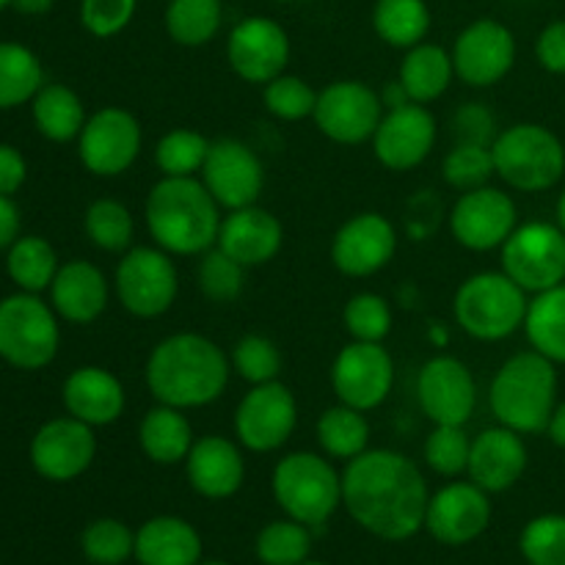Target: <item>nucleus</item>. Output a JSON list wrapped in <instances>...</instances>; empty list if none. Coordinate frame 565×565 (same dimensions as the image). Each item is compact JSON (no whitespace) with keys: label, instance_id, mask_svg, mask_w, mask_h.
Masks as SVG:
<instances>
[{"label":"nucleus","instance_id":"nucleus-1","mask_svg":"<svg viewBox=\"0 0 565 565\" xmlns=\"http://www.w3.org/2000/svg\"><path fill=\"white\" fill-rule=\"evenodd\" d=\"M428 486L408 456L364 450L342 472V505L353 522L381 541H408L425 527Z\"/></svg>","mask_w":565,"mask_h":565},{"label":"nucleus","instance_id":"nucleus-2","mask_svg":"<svg viewBox=\"0 0 565 565\" xmlns=\"http://www.w3.org/2000/svg\"><path fill=\"white\" fill-rule=\"evenodd\" d=\"M232 362L210 337L182 331L160 340L147 359V386L154 401L188 412L210 406L230 384Z\"/></svg>","mask_w":565,"mask_h":565},{"label":"nucleus","instance_id":"nucleus-3","mask_svg":"<svg viewBox=\"0 0 565 565\" xmlns=\"http://www.w3.org/2000/svg\"><path fill=\"white\" fill-rule=\"evenodd\" d=\"M213 193L196 177H163L149 188L143 218L163 252L196 257L218 243L221 213Z\"/></svg>","mask_w":565,"mask_h":565},{"label":"nucleus","instance_id":"nucleus-4","mask_svg":"<svg viewBox=\"0 0 565 565\" xmlns=\"http://www.w3.org/2000/svg\"><path fill=\"white\" fill-rule=\"evenodd\" d=\"M489 406L497 423L516 434H546L557 408L555 362L541 356L539 351L511 356L491 381Z\"/></svg>","mask_w":565,"mask_h":565},{"label":"nucleus","instance_id":"nucleus-5","mask_svg":"<svg viewBox=\"0 0 565 565\" xmlns=\"http://www.w3.org/2000/svg\"><path fill=\"white\" fill-rule=\"evenodd\" d=\"M527 292L505 270H483L461 281L452 298L456 323L480 342H500L524 329Z\"/></svg>","mask_w":565,"mask_h":565},{"label":"nucleus","instance_id":"nucleus-6","mask_svg":"<svg viewBox=\"0 0 565 565\" xmlns=\"http://www.w3.org/2000/svg\"><path fill=\"white\" fill-rule=\"evenodd\" d=\"M494 171L513 191L541 193L555 188L565 174V147L544 125L519 121L491 143Z\"/></svg>","mask_w":565,"mask_h":565},{"label":"nucleus","instance_id":"nucleus-7","mask_svg":"<svg viewBox=\"0 0 565 565\" xmlns=\"http://www.w3.org/2000/svg\"><path fill=\"white\" fill-rule=\"evenodd\" d=\"M274 500L287 519L320 527L342 505V475L318 452H290L281 458L270 478Z\"/></svg>","mask_w":565,"mask_h":565},{"label":"nucleus","instance_id":"nucleus-8","mask_svg":"<svg viewBox=\"0 0 565 565\" xmlns=\"http://www.w3.org/2000/svg\"><path fill=\"white\" fill-rule=\"evenodd\" d=\"M55 309L36 292H14L0 301V359L17 370H42L58 353Z\"/></svg>","mask_w":565,"mask_h":565},{"label":"nucleus","instance_id":"nucleus-9","mask_svg":"<svg viewBox=\"0 0 565 565\" xmlns=\"http://www.w3.org/2000/svg\"><path fill=\"white\" fill-rule=\"evenodd\" d=\"M116 296L132 318L152 320L171 309L180 292V274L169 252L152 246L127 248L116 265Z\"/></svg>","mask_w":565,"mask_h":565},{"label":"nucleus","instance_id":"nucleus-10","mask_svg":"<svg viewBox=\"0 0 565 565\" xmlns=\"http://www.w3.org/2000/svg\"><path fill=\"white\" fill-rule=\"evenodd\" d=\"M502 270L524 292H544L565 281V232L557 224L530 221L502 243Z\"/></svg>","mask_w":565,"mask_h":565},{"label":"nucleus","instance_id":"nucleus-11","mask_svg":"<svg viewBox=\"0 0 565 565\" xmlns=\"http://www.w3.org/2000/svg\"><path fill=\"white\" fill-rule=\"evenodd\" d=\"M315 125L329 141L356 147L370 141L384 119V103L373 86L362 81H337L318 92Z\"/></svg>","mask_w":565,"mask_h":565},{"label":"nucleus","instance_id":"nucleus-12","mask_svg":"<svg viewBox=\"0 0 565 565\" xmlns=\"http://www.w3.org/2000/svg\"><path fill=\"white\" fill-rule=\"evenodd\" d=\"M395 362L384 342H348L331 364V390L337 401L359 412H373L390 397Z\"/></svg>","mask_w":565,"mask_h":565},{"label":"nucleus","instance_id":"nucleus-13","mask_svg":"<svg viewBox=\"0 0 565 565\" xmlns=\"http://www.w3.org/2000/svg\"><path fill=\"white\" fill-rule=\"evenodd\" d=\"M143 132L136 116L125 108H99L77 136V154L94 177H119L141 154Z\"/></svg>","mask_w":565,"mask_h":565},{"label":"nucleus","instance_id":"nucleus-14","mask_svg":"<svg viewBox=\"0 0 565 565\" xmlns=\"http://www.w3.org/2000/svg\"><path fill=\"white\" fill-rule=\"evenodd\" d=\"M296 425V395L279 381L252 386L235 408V436L252 452H274L285 447Z\"/></svg>","mask_w":565,"mask_h":565},{"label":"nucleus","instance_id":"nucleus-15","mask_svg":"<svg viewBox=\"0 0 565 565\" xmlns=\"http://www.w3.org/2000/svg\"><path fill=\"white\" fill-rule=\"evenodd\" d=\"M450 55L456 77L472 88H489L516 64V36L508 25L483 17L458 33Z\"/></svg>","mask_w":565,"mask_h":565},{"label":"nucleus","instance_id":"nucleus-16","mask_svg":"<svg viewBox=\"0 0 565 565\" xmlns=\"http://www.w3.org/2000/svg\"><path fill=\"white\" fill-rule=\"evenodd\" d=\"M199 174H202L204 188L224 210L252 207L265 185L263 160L248 143L237 138L210 141V152Z\"/></svg>","mask_w":565,"mask_h":565},{"label":"nucleus","instance_id":"nucleus-17","mask_svg":"<svg viewBox=\"0 0 565 565\" xmlns=\"http://www.w3.org/2000/svg\"><path fill=\"white\" fill-rule=\"evenodd\" d=\"M519 226L516 202L500 188L463 191L450 210V232L469 252H494Z\"/></svg>","mask_w":565,"mask_h":565},{"label":"nucleus","instance_id":"nucleus-18","mask_svg":"<svg viewBox=\"0 0 565 565\" xmlns=\"http://www.w3.org/2000/svg\"><path fill=\"white\" fill-rule=\"evenodd\" d=\"M417 401L434 425H467L478 406V384L461 359L434 356L417 375Z\"/></svg>","mask_w":565,"mask_h":565},{"label":"nucleus","instance_id":"nucleus-19","mask_svg":"<svg viewBox=\"0 0 565 565\" xmlns=\"http://www.w3.org/2000/svg\"><path fill=\"white\" fill-rule=\"evenodd\" d=\"M226 61L241 81L265 86L285 72L290 36L270 17H246L226 39Z\"/></svg>","mask_w":565,"mask_h":565},{"label":"nucleus","instance_id":"nucleus-20","mask_svg":"<svg viewBox=\"0 0 565 565\" xmlns=\"http://www.w3.org/2000/svg\"><path fill=\"white\" fill-rule=\"evenodd\" d=\"M97 456V436L92 425L75 417L44 423L31 441V463L50 483H70L92 467Z\"/></svg>","mask_w":565,"mask_h":565},{"label":"nucleus","instance_id":"nucleus-21","mask_svg":"<svg viewBox=\"0 0 565 565\" xmlns=\"http://www.w3.org/2000/svg\"><path fill=\"white\" fill-rule=\"evenodd\" d=\"M397 252V232L386 215L359 213L337 230L331 263L351 279H367L384 270Z\"/></svg>","mask_w":565,"mask_h":565},{"label":"nucleus","instance_id":"nucleus-22","mask_svg":"<svg viewBox=\"0 0 565 565\" xmlns=\"http://www.w3.org/2000/svg\"><path fill=\"white\" fill-rule=\"evenodd\" d=\"M491 522L489 491L472 480L447 483L428 500L425 530L445 546H463L478 541Z\"/></svg>","mask_w":565,"mask_h":565},{"label":"nucleus","instance_id":"nucleus-23","mask_svg":"<svg viewBox=\"0 0 565 565\" xmlns=\"http://www.w3.org/2000/svg\"><path fill=\"white\" fill-rule=\"evenodd\" d=\"M434 114L425 105L408 103L386 110L373 136V152L390 171H412L428 160L436 147Z\"/></svg>","mask_w":565,"mask_h":565},{"label":"nucleus","instance_id":"nucleus-24","mask_svg":"<svg viewBox=\"0 0 565 565\" xmlns=\"http://www.w3.org/2000/svg\"><path fill=\"white\" fill-rule=\"evenodd\" d=\"M527 461L530 456L524 436L505 425H497L472 439L467 475L475 486L489 494H502L522 480V475L527 472Z\"/></svg>","mask_w":565,"mask_h":565},{"label":"nucleus","instance_id":"nucleus-25","mask_svg":"<svg viewBox=\"0 0 565 565\" xmlns=\"http://www.w3.org/2000/svg\"><path fill=\"white\" fill-rule=\"evenodd\" d=\"M185 475L204 500H230L246 480V461L241 447L226 436H202L188 452Z\"/></svg>","mask_w":565,"mask_h":565},{"label":"nucleus","instance_id":"nucleus-26","mask_svg":"<svg viewBox=\"0 0 565 565\" xmlns=\"http://www.w3.org/2000/svg\"><path fill=\"white\" fill-rule=\"evenodd\" d=\"M281 243H285L281 221L270 210L252 204V207L230 210V215L221 221L215 246L243 268H257L281 252Z\"/></svg>","mask_w":565,"mask_h":565},{"label":"nucleus","instance_id":"nucleus-27","mask_svg":"<svg viewBox=\"0 0 565 565\" xmlns=\"http://www.w3.org/2000/svg\"><path fill=\"white\" fill-rule=\"evenodd\" d=\"M61 401H64L70 417L81 419L92 428L114 425L125 414L127 406L121 381L105 367H97V364L72 370L70 379L64 381V390H61Z\"/></svg>","mask_w":565,"mask_h":565},{"label":"nucleus","instance_id":"nucleus-28","mask_svg":"<svg viewBox=\"0 0 565 565\" xmlns=\"http://www.w3.org/2000/svg\"><path fill=\"white\" fill-rule=\"evenodd\" d=\"M50 303L55 315L70 323H94L108 307V281L105 274L88 259L64 263L50 285Z\"/></svg>","mask_w":565,"mask_h":565},{"label":"nucleus","instance_id":"nucleus-29","mask_svg":"<svg viewBox=\"0 0 565 565\" xmlns=\"http://www.w3.org/2000/svg\"><path fill=\"white\" fill-rule=\"evenodd\" d=\"M136 561L141 565H199L202 539L185 519L154 516L136 533Z\"/></svg>","mask_w":565,"mask_h":565},{"label":"nucleus","instance_id":"nucleus-30","mask_svg":"<svg viewBox=\"0 0 565 565\" xmlns=\"http://www.w3.org/2000/svg\"><path fill=\"white\" fill-rule=\"evenodd\" d=\"M193 441L196 436H193L191 419L185 417L182 408L166 406V403L149 408L138 425V445H141L143 456L160 467L185 463Z\"/></svg>","mask_w":565,"mask_h":565},{"label":"nucleus","instance_id":"nucleus-31","mask_svg":"<svg viewBox=\"0 0 565 565\" xmlns=\"http://www.w3.org/2000/svg\"><path fill=\"white\" fill-rule=\"evenodd\" d=\"M452 77H456L452 55L445 47H439V44L419 42L417 47L406 50L397 81L403 83L412 103L428 105L450 88Z\"/></svg>","mask_w":565,"mask_h":565},{"label":"nucleus","instance_id":"nucleus-32","mask_svg":"<svg viewBox=\"0 0 565 565\" xmlns=\"http://www.w3.org/2000/svg\"><path fill=\"white\" fill-rule=\"evenodd\" d=\"M31 110L36 130L55 143L75 141L88 119L83 99L64 83H47L39 88L31 99Z\"/></svg>","mask_w":565,"mask_h":565},{"label":"nucleus","instance_id":"nucleus-33","mask_svg":"<svg viewBox=\"0 0 565 565\" xmlns=\"http://www.w3.org/2000/svg\"><path fill=\"white\" fill-rule=\"evenodd\" d=\"M524 331L541 356L565 364V281L552 290L535 292L524 318Z\"/></svg>","mask_w":565,"mask_h":565},{"label":"nucleus","instance_id":"nucleus-34","mask_svg":"<svg viewBox=\"0 0 565 565\" xmlns=\"http://www.w3.org/2000/svg\"><path fill=\"white\" fill-rule=\"evenodd\" d=\"M373 28L390 47L412 50L428 36L430 9L425 0H379L373 9Z\"/></svg>","mask_w":565,"mask_h":565},{"label":"nucleus","instance_id":"nucleus-35","mask_svg":"<svg viewBox=\"0 0 565 565\" xmlns=\"http://www.w3.org/2000/svg\"><path fill=\"white\" fill-rule=\"evenodd\" d=\"M318 445L320 450L337 461H353L370 450V423L364 412L345 406H331L318 419Z\"/></svg>","mask_w":565,"mask_h":565},{"label":"nucleus","instance_id":"nucleus-36","mask_svg":"<svg viewBox=\"0 0 565 565\" xmlns=\"http://www.w3.org/2000/svg\"><path fill=\"white\" fill-rule=\"evenodd\" d=\"M44 86L42 61L17 42H0V110L20 108Z\"/></svg>","mask_w":565,"mask_h":565},{"label":"nucleus","instance_id":"nucleus-37","mask_svg":"<svg viewBox=\"0 0 565 565\" xmlns=\"http://www.w3.org/2000/svg\"><path fill=\"white\" fill-rule=\"evenodd\" d=\"M58 268V254L44 237L25 235L11 243L6 270L22 292L50 290Z\"/></svg>","mask_w":565,"mask_h":565},{"label":"nucleus","instance_id":"nucleus-38","mask_svg":"<svg viewBox=\"0 0 565 565\" xmlns=\"http://www.w3.org/2000/svg\"><path fill=\"white\" fill-rule=\"evenodd\" d=\"M221 0H169L166 33L182 47H202L213 42L221 28Z\"/></svg>","mask_w":565,"mask_h":565},{"label":"nucleus","instance_id":"nucleus-39","mask_svg":"<svg viewBox=\"0 0 565 565\" xmlns=\"http://www.w3.org/2000/svg\"><path fill=\"white\" fill-rule=\"evenodd\" d=\"M254 550L263 565H301L309 561L312 535H309L307 524L296 522V519H281V522H270L268 527L259 530Z\"/></svg>","mask_w":565,"mask_h":565},{"label":"nucleus","instance_id":"nucleus-40","mask_svg":"<svg viewBox=\"0 0 565 565\" xmlns=\"http://www.w3.org/2000/svg\"><path fill=\"white\" fill-rule=\"evenodd\" d=\"M210 141L196 130L177 127L169 130L154 147V163L163 177H196L202 171Z\"/></svg>","mask_w":565,"mask_h":565},{"label":"nucleus","instance_id":"nucleus-41","mask_svg":"<svg viewBox=\"0 0 565 565\" xmlns=\"http://www.w3.org/2000/svg\"><path fill=\"white\" fill-rule=\"evenodd\" d=\"M83 226L88 241L103 252L125 254L132 243V215L116 199H97L88 204Z\"/></svg>","mask_w":565,"mask_h":565},{"label":"nucleus","instance_id":"nucleus-42","mask_svg":"<svg viewBox=\"0 0 565 565\" xmlns=\"http://www.w3.org/2000/svg\"><path fill=\"white\" fill-rule=\"evenodd\" d=\"M441 174L445 182L456 191H475V188L489 185L494 171V154H491L489 143H472L458 141L456 147L447 152L445 163H441Z\"/></svg>","mask_w":565,"mask_h":565},{"label":"nucleus","instance_id":"nucleus-43","mask_svg":"<svg viewBox=\"0 0 565 565\" xmlns=\"http://www.w3.org/2000/svg\"><path fill=\"white\" fill-rule=\"evenodd\" d=\"M342 326L356 342H384L392 331V307L379 292H356L342 309Z\"/></svg>","mask_w":565,"mask_h":565},{"label":"nucleus","instance_id":"nucleus-44","mask_svg":"<svg viewBox=\"0 0 565 565\" xmlns=\"http://www.w3.org/2000/svg\"><path fill=\"white\" fill-rule=\"evenodd\" d=\"M81 546L94 565H121L136 555V533L119 519H97L83 530Z\"/></svg>","mask_w":565,"mask_h":565},{"label":"nucleus","instance_id":"nucleus-45","mask_svg":"<svg viewBox=\"0 0 565 565\" xmlns=\"http://www.w3.org/2000/svg\"><path fill=\"white\" fill-rule=\"evenodd\" d=\"M472 439L463 425H434L425 439V463L441 478H458L467 472Z\"/></svg>","mask_w":565,"mask_h":565},{"label":"nucleus","instance_id":"nucleus-46","mask_svg":"<svg viewBox=\"0 0 565 565\" xmlns=\"http://www.w3.org/2000/svg\"><path fill=\"white\" fill-rule=\"evenodd\" d=\"M230 362L232 370L252 386L270 384V381L279 379L281 373L279 348H276L274 340H268V337L263 334L241 337V340L235 342V348H232Z\"/></svg>","mask_w":565,"mask_h":565},{"label":"nucleus","instance_id":"nucleus-47","mask_svg":"<svg viewBox=\"0 0 565 565\" xmlns=\"http://www.w3.org/2000/svg\"><path fill=\"white\" fill-rule=\"evenodd\" d=\"M265 108L268 114H274L281 121H301L307 116L315 114V105H318V92L309 86L303 77L287 75L281 72L279 77H274L270 83H265Z\"/></svg>","mask_w":565,"mask_h":565},{"label":"nucleus","instance_id":"nucleus-48","mask_svg":"<svg viewBox=\"0 0 565 565\" xmlns=\"http://www.w3.org/2000/svg\"><path fill=\"white\" fill-rule=\"evenodd\" d=\"M519 550L530 565H565V516L546 513L522 530Z\"/></svg>","mask_w":565,"mask_h":565},{"label":"nucleus","instance_id":"nucleus-49","mask_svg":"<svg viewBox=\"0 0 565 565\" xmlns=\"http://www.w3.org/2000/svg\"><path fill=\"white\" fill-rule=\"evenodd\" d=\"M246 285V268L241 263L213 246L202 254L199 265V287L213 303H232L243 292Z\"/></svg>","mask_w":565,"mask_h":565},{"label":"nucleus","instance_id":"nucleus-50","mask_svg":"<svg viewBox=\"0 0 565 565\" xmlns=\"http://www.w3.org/2000/svg\"><path fill=\"white\" fill-rule=\"evenodd\" d=\"M138 0H81V22L92 36L110 39L136 17Z\"/></svg>","mask_w":565,"mask_h":565},{"label":"nucleus","instance_id":"nucleus-51","mask_svg":"<svg viewBox=\"0 0 565 565\" xmlns=\"http://www.w3.org/2000/svg\"><path fill=\"white\" fill-rule=\"evenodd\" d=\"M456 130L461 136V141H472V143H494V138L500 136L494 125V116H491L489 108L483 105L472 103L467 108H461L456 114Z\"/></svg>","mask_w":565,"mask_h":565},{"label":"nucleus","instance_id":"nucleus-52","mask_svg":"<svg viewBox=\"0 0 565 565\" xmlns=\"http://www.w3.org/2000/svg\"><path fill=\"white\" fill-rule=\"evenodd\" d=\"M535 58L552 75H565V20L550 22L535 39Z\"/></svg>","mask_w":565,"mask_h":565},{"label":"nucleus","instance_id":"nucleus-53","mask_svg":"<svg viewBox=\"0 0 565 565\" xmlns=\"http://www.w3.org/2000/svg\"><path fill=\"white\" fill-rule=\"evenodd\" d=\"M28 177V163L11 143H0V196H11L22 188Z\"/></svg>","mask_w":565,"mask_h":565},{"label":"nucleus","instance_id":"nucleus-54","mask_svg":"<svg viewBox=\"0 0 565 565\" xmlns=\"http://www.w3.org/2000/svg\"><path fill=\"white\" fill-rule=\"evenodd\" d=\"M20 207L11 196H0V248H11V243L20 237Z\"/></svg>","mask_w":565,"mask_h":565},{"label":"nucleus","instance_id":"nucleus-55","mask_svg":"<svg viewBox=\"0 0 565 565\" xmlns=\"http://www.w3.org/2000/svg\"><path fill=\"white\" fill-rule=\"evenodd\" d=\"M381 103H384L386 110H392V108H401V105H408L412 103V97H408V92L403 88V83L395 81L381 92Z\"/></svg>","mask_w":565,"mask_h":565},{"label":"nucleus","instance_id":"nucleus-56","mask_svg":"<svg viewBox=\"0 0 565 565\" xmlns=\"http://www.w3.org/2000/svg\"><path fill=\"white\" fill-rule=\"evenodd\" d=\"M546 434H550V439L555 441L557 447H565V401L557 403V408H555V414H552Z\"/></svg>","mask_w":565,"mask_h":565},{"label":"nucleus","instance_id":"nucleus-57","mask_svg":"<svg viewBox=\"0 0 565 565\" xmlns=\"http://www.w3.org/2000/svg\"><path fill=\"white\" fill-rule=\"evenodd\" d=\"M11 9L25 17H42L53 9V0H11Z\"/></svg>","mask_w":565,"mask_h":565},{"label":"nucleus","instance_id":"nucleus-58","mask_svg":"<svg viewBox=\"0 0 565 565\" xmlns=\"http://www.w3.org/2000/svg\"><path fill=\"white\" fill-rule=\"evenodd\" d=\"M430 342H436L439 348H445L447 342H450V337H447L445 326H430Z\"/></svg>","mask_w":565,"mask_h":565},{"label":"nucleus","instance_id":"nucleus-59","mask_svg":"<svg viewBox=\"0 0 565 565\" xmlns=\"http://www.w3.org/2000/svg\"><path fill=\"white\" fill-rule=\"evenodd\" d=\"M557 226L565 232V191L561 193V199H557Z\"/></svg>","mask_w":565,"mask_h":565},{"label":"nucleus","instance_id":"nucleus-60","mask_svg":"<svg viewBox=\"0 0 565 565\" xmlns=\"http://www.w3.org/2000/svg\"><path fill=\"white\" fill-rule=\"evenodd\" d=\"M6 6H11V0H0V11H3Z\"/></svg>","mask_w":565,"mask_h":565},{"label":"nucleus","instance_id":"nucleus-61","mask_svg":"<svg viewBox=\"0 0 565 565\" xmlns=\"http://www.w3.org/2000/svg\"><path fill=\"white\" fill-rule=\"evenodd\" d=\"M301 565H326V563H318V561H303Z\"/></svg>","mask_w":565,"mask_h":565},{"label":"nucleus","instance_id":"nucleus-62","mask_svg":"<svg viewBox=\"0 0 565 565\" xmlns=\"http://www.w3.org/2000/svg\"><path fill=\"white\" fill-rule=\"evenodd\" d=\"M199 565H230V563H218V561H213V563H199Z\"/></svg>","mask_w":565,"mask_h":565}]
</instances>
